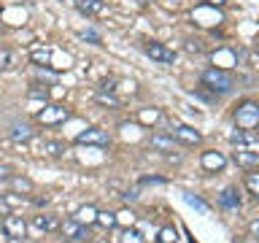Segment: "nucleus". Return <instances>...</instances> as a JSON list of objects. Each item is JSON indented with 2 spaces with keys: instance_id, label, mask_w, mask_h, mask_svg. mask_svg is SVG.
Masks as SVG:
<instances>
[{
  "instance_id": "25",
  "label": "nucleus",
  "mask_w": 259,
  "mask_h": 243,
  "mask_svg": "<svg viewBox=\"0 0 259 243\" xmlns=\"http://www.w3.org/2000/svg\"><path fill=\"white\" fill-rule=\"evenodd\" d=\"M97 100H100V103H105V105H113V108L119 105V100H116V97H113V95H105V92H100V95H97Z\"/></svg>"
},
{
  "instance_id": "22",
  "label": "nucleus",
  "mask_w": 259,
  "mask_h": 243,
  "mask_svg": "<svg viewBox=\"0 0 259 243\" xmlns=\"http://www.w3.org/2000/svg\"><path fill=\"white\" fill-rule=\"evenodd\" d=\"M184 200L189 202V206H194V208H200L202 214H208V206H205V202H202L200 197H194V194H189V192H186V194H184Z\"/></svg>"
},
{
  "instance_id": "32",
  "label": "nucleus",
  "mask_w": 259,
  "mask_h": 243,
  "mask_svg": "<svg viewBox=\"0 0 259 243\" xmlns=\"http://www.w3.org/2000/svg\"><path fill=\"white\" fill-rule=\"evenodd\" d=\"M11 173H8V165H0V178H8Z\"/></svg>"
},
{
  "instance_id": "18",
  "label": "nucleus",
  "mask_w": 259,
  "mask_h": 243,
  "mask_svg": "<svg viewBox=\"0 0 259 243\" xmlns=\"http://www.w3.org/2000/svg\"><path fill=\"white\" fill-rule=\"evenodd\" d=\"M76 219H78V222H97V211L92 208V206H87V208H81L78 211V214H76Z\"/></svg>"
},
{
  "instance_id": "16",
  "label": "nucleus",
  "mask_w": 259,
  "mask_h": 243,
  "mask_svg": "<svg viewBox=\"0 0 259 243\" xmlns=\"http://www.w3.org/2000/svg\"><path fill=\"white\" fill-rule=\"evenodd\" d=\"M65 146L60 141H44L40 143V154H49V157H57V154H62Z\"/></svg>"
},
{
  "instance_id": "17",
  "label": "nucleus",
  "mask_w": 259,
  "mask_h": 243,
  "mask_svg": "<svg viewBox=\"0 0 259 243\" xmlns=\"http://www.w3.org/2000/svg\"><path fill=\"white\" fill-rule=\"evenodd\" d=\"M97 224L100 227H116L119 224V219H116V214H108V211H97Z\"/></svg>"
},
{
  "instance_id": "2",
  "label": "nucleus",
  "mask_w": 259,
  "mask_h": 243,
  "mask_svg": "<svg viewBox=\"0 0 259 243\" xmlns=\"http://www.w3.org/2000/svg\"><path fill=\"white\" fill-rule=\"evenodd\" d=\"M235 122L243 130H251L259 125V103H243L238 111H235Z\"/></svg>"
},
{
  "instance_id": "29",
  "label": "nucleus",
  "mask_w": 259,
  "mask_h": 243,
  "mask_svg": "<svg viewBox=\"0 0 259 243\" xmlns=\"http://www.w3.org/2000/svg\"><path fill=\"white\" fill-rule=\"evenodd\" d=\"M14 186H16V189H30V181H27V178H14Z\"/></svg>"
},
{
  "instance_id": "12",
  "label": "nucleus",
  "mask_w": 259,
  "mask_h": 243,
  "mask_svg": "<svg viewBox=\"0 0 259 243\" xmlns=\"http://www.w3.org/2000/svg\"><path fill=\"white\" fill-rule=\"evenodd\" d=\"M235 162L243 168H251V165H259V154L256 151H246V149H238L235 151Z\"/></svg>"
},
{
  "instance_id": "10",
  "label": "nucleus",
  "mask_w": 259,
  "mask_h": 243,
  "mask_svg": "<svg viewBox=\"0 0 259 243\" xmlns=\"http://www.w3.org/2000/svg\"><path fill=\"white\" fill-rule=\"evenodd\" d=\"M76 8L81 14H89V16L105 14V3H103V0H76Z\"/></svg>"
},
{
  "instance_id": "11",
  "label": "nucleus",
  "mask_w": 259,
  "mask_h": 243,
  "mask_svg": "<svg viewBox=\"0 0 259 243\" xmlns=\"http://www.w3.org/2000/svg\"><path fill=\"white\" fill-rule=\"evenodd\" d=\"M224 165H227L224 154H219V151H205L202 154V168L205 170H222Z\"/></svg>"
},
{
  "instance_id": "21",
  "label": "nucleus",
  "mask_w": 259,
  "mask_h": 243,
  "mask_svg": "<svg viewBox=\"0 0 259 243\" xmlns=\"http://www.w3.org/2000/svg\"><path fill=\"white\" fill-rule=\"evenodd\" d=\"M246 186H248L251 194L259 197V173H246Z\"/></svg>"
},
{
  "instance_id": "31",
  "label": "nucleus",
  "mask_w": 259,
  "mask_h": 243,
  "mask_svg": "<svg viewBox=\"0 0 259 243\" xmlns=\"http://www.w3.org/2000/svg\"><path fill=\"white\" fill-rule=\"evenodd\" d=\"M121 197H124V200H135V197H138V192H135V189H133V192H124Z\"/></svg>"
},
{
  "instance_id": "9",
  "label": "nucleus",
  "mask_w": 259,
  "mask_h": 243,
  "mask_svg": "<svg viewBox=\"0 0 259 243\" xmlns=\"http://www.w3.org/2000/svg\"><path fill=\"white\" fill-rule=\"evenodd\" d=\"M70 113L62 108V105H49V108H44V113H40V122L44 125H54V122H65Z\"/></svg>"
},
{
  "instance_id": "8",
  "label": "nucleus",
  "mask_w": 259,
  "mask_h": 243,
  "mask_svg": "<svg viewBox=\"0 0 259 243\" xmlns=\"http://www.w3.org/2000/svg\"><path fill=\"white\" fill-rule=\"evenodd\" d=\"M170 135L176 138V141H181L186 146H194V143H200V133L194 127H186V125H178L176 130H170Z\"/></svg>"
},
{
  "instance_id": "28",
  "label": "nucleus",
  "mask_w": 259,
  "mask_h": 243,
  "mask_svg": "<svg viewBox=\"0 0 259 243\" xmlns=\"http://www.w3.org/2000/svg\"><path fill=\"white\" fill-rule=\"evenodd\" d=\"M81 38H87V40H95V44H100V35H97L95 30H84V32H81Z\"/></svg>"
},
{
  "instance_id": "35",
  "label": "nucleus",
  "mask_w": 259,
  "mask_h": 243,
  "mask_svg": "<svg viewBox=\"0 0 259 243\" xmlns=\"http://www.w3.org/2000/svg\"><path fill=\"white\" fill-rule=\"evenodd\" d=\"M256 44H259V38H256Z\"/></svg>"
},
{
  "instance_id": "1",
  "label": "nucleus",
  "mask_w": 259,
  "mask_h": 243,
  "mask_svg": "<svg viewBox=\"0 0 259 243\" xmlns=\"http://www.w3.org/2000/svg\"><path fill=\"white\" fill-rule=\"evenodd\" d=\"M202 87H208L210 92H216V95H227V92H232V87H235V76L230 70L210 68V70L202 73Z\"/></svg>"
},
{
  "instance_id": "23",
  "label": "nucleus",
  "mask_w": 259,
  "mask_h": 243,
  "mask_svg": "<svg viewBox=\"0 0 259 243\" xmlns=\"http://www.w3.org/2000/svg\"><path fill=\"white\" fill-rule=\"evenodd\" d=\"M178 235L176 230H170V227H165V230H159V243H176Z\"/></svg>"
},
{
  "instance_id": "33",
  "label": "nucleus",
  "mask_w": 259,
  "mask_h": 243,
  "mask_svg": "<svg viewBox=\"0 0 259 243\" xmlns=\"http://www.w3.org/2000/svg\"><path fill=\"white\" fill-rule=\"evenodd\" d=\"M0 214H3V216L8 214V206H6V200H0Z\"/></svg>"
},
{
  "instance_id": "24",
  "label": "nucleus",
  "mask_w": 259,
  "mask_h": 243,
  "mask_svg": "<svg viewBox=\"0 0 259 243\" xmlns=\"http://www.w3.org/2000/svg\"><path fill=\"white\" fill-rule=\"evenodd\" d=\"M27 95H30V97H46V95H49V89H46V87H40V84H32V89H30Z\"/></svg>"
},
{
  "instance_id": "5",
  "label": "nucleus",
  "mask_w": 259,
  "mask_h": 243,
  "mask_svg": "<svg viewBox=\"0 0 259 243\" xmlns=\"http://www.w3.org/2000/svg\"><path fill=\"white\" fill-rule=\"evenodd\" d=\"M143 52H146V57H151L154 62H162V65H170V62L176 60V54L170 52V49H167L165 44H157V40L146 44V46H143Z\"/></svg>"
},
{
  "instance_id": "34",
  "label": "nucleus",
  "mask_w": 259,
  "mask_h": 243,
  "mask_svg": "<svg viewBox=\"0 0 259 243\" xmlns=\"http://www.w3.org/2000/svg\"><path fill=\"white\" fill-rule=\"evenodd\" d=\"M208 3H216V6H222V3H224V0H208Z\"/></svg>"
},
{
  "instance_id": "13",
  "label": "nucleus",
  "mask_w": 259,
  "mask_h": 243,
  "mask_svg": "<svg viewBox=\"0 0 259 243\" xmlns=\"http://www.w3.org/2000/svg\"><path fill=\"white\" fill-rule=\"evenodd\" d=\"M19 65V57L11 49H0V70H14Z\"/></svg>"
},
{
  "instance_id": "4",
  "label": "nucleus",
  "mask_w": 259,
  "mask_h": 243,
  "mask_svg": "<svg viewBox=\"0 0 259 243\" xmlns=\"http://www.w3.org/2000/svg\"><path fill=\"white\" fill-rule=\"evenodd\" d=\"M3 232L8 235L11 240H22L24 238V232H27V222H24L22 216H16V214H6V219H3Z\"/></svg>"
},
{
  "instance_id": "19",
  "label": "nucleus",
  "mask_w": 259,
  "mask_h": 243,
  "mask_svg": "<svg viewBox=\"0 0 259 243\" xmlns=\"http://www.w3.org/2000/svg\"><path fill=\"white\" fill-rule=\"evenodd\" d=\"M230 141H232L235 146H248L251 141H254V138H251L246 130H238V133H232V135H230Z\"/></svg>"
},
{
  "instance_id": "27",
  "label": "nucleus",
  "mask_w": 259,
  "mask_h": 243,
  "mask_svg": "<svg viewBox=\"0 0 259 243\" xmlns=\"http://www.w3.org/2000/svg\"><path fill=\"white\" fill-rule=\"evenodd\" d=\"M121 243H141V235H138L135 230H130V232H124V240Z\"/></svg>"
},
{
  "instance_id": "6",
  "label": "nucleus",
  "mask_w": 259,
  "mask_h": 243,
  "mask_svg": "<svg viewBox=\"0 0 259 243\" xmlns=\"http://www.w3.org/2000/svg\"><path fill=\"white\" fill-rule=\"evenodd\" d=\"M76 143H87V146H108V133L100 127H89L84 133H78Z\"/></svg>"
},
{
  "instance_id": "14",
  "label": "nucleus",
  "mask_w": 259,
  "mask_h": 243,
  "mask_svg": "<svg viewBox=\"0 0 259 243\" xmlns=\"http://www.w3.org/2000/svg\"><path fill=\"white\" fill-rule=\"evenodd\" d=\"M219 202H222L224 208H240V197H238V192H235L232 186H227V189L219 194Z\"/></svg>"
},
{
  "instance_id": "7",
  "label": "nucleus",
  "mask_w": 259,
  "mask_h": 243,
  "mask_svg": "<svg viewBox=\"0 0 259 243\" xmlns=\"http://www.w3.org/2000/svg\"><path fill=\"white\" fill-rule=\"evenodd\" d=\"M32 135H35V130H32L30 125H24V122H14V125L8 127V138L16 141V143H27Z\"/></svg>"
},
{
  "instance_id": "30",
  "label": "nucleus",
  "mask_w": 259,
  "mask_h": 243,
  "mask_svg": "<svg viewBox=\"0 0 259 243\" xmlns=\"http://www.w3.org/2000/svg\"><path fill=\"white\" fill-rule=\"evenodd\" d=\"M248 230H251V235H254V238H259V219H254V222H251Z\"/></svg>"
},
{
  "instance_id": "20",
  "label": "nucleus",
  "mask_w": 259,
  "mask_h": 243,
  "mask_svg": "<svg viewBox=\"0 0 259 243\" xmlns=\"http://www.w3.org/2000/svg\"><path fill=\"white\" fill-rule=\"evenodd\" d=\"M151 146L157 149H173V135L165 138V135H151Z\"/></svg>"
},
{
  "instance_id": "26",
  "label": "nucleus",
  "mask_w": 259,
  "mask_h": 243,
  "mask_svg": "<svg viewBox=\"0 0 259 243\" xmlns=\"http://www.w3.org/2000/svg\"><path fill=\"white\" fill-rule=\"evenodd\" d=\"M49 57H52V52H46V49L44 52H32V60L35 62H49Z\"/></svg>"
},
{
  "instance_id": "15",
  "label": "nucleus",
  "mask_w": 259,
  "mask_h": 243,
  "mask_svg": "<svg viewBox=\"0 0 259 243\" xmlns=\"http://www.w3.org/2000/svg\"><path fill=\"white\" fill-rule=\"evenodd\" d=\"M32 224H35V230H44V232H52V230H57V227H60L54 216H44V214L32 219Z\"/></svg>"
},
{
  "instance_id": "3",
  "label": "nucleus",
  "mask_w": 259,
  "mask_h": 243,
  "mask_svg": "<svg viewBox=\"0 0 259 243\" xmlns=\"http://www.w3.org/2000/svg\"><path fill=\"white\" fill-rule=\"evenodd\" d=\"M60 232H62V238L70 240V243L87 240V224L78 222V219H65V222L60 224Z\"/></svg>"
}]
</instances>
